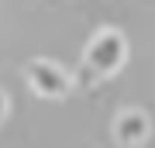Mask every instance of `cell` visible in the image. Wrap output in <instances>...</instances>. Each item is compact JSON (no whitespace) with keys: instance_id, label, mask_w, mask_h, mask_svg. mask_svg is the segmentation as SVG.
Masks as SVG:
<instances>
[{"instance_id":"7a4b0ae2","label":"cell","mask_w":155,"mask_h":148,"mask_svg":"<svg viewBox=\"0 0 155 148\" xmlns=\"http://www.w3.org/2000/svg\"><path fill=\"white\" fill-rule=\"evenodd\" d=\"M24 79H28V86L38 97H45V100H59V97H66L72 90L69 72L62 66H55L52 59H31V62H24Z\"/></svg>"},{"instance_id":"3957f363","label":"cell","mask_w":155,"mask_h":148,"mask_svg":"<svg viewBox=\"0 0 155 148\" xmlns=\"http://www.w3.org/2000/svg\"><path fill=\"white\" fill-rule=\"evenodd\" d=\"M148 131H152L148 117H145L141 110H134V107L121 110V114H117V121H114V138H117L121 145H127V148L145 145V141H148Z\"/></svg>"},{"instance_id":"6da1fadb","label":"cell","mask_w":155,"mask_h":148,"mask_svg":"<svg viewBox=\"0 0 155 148\" xmlns=\"http://www.w3.org/2000/svg\"><path fill=\"white\" fill-rule=\"evenodd\" d=\"M124 59H127V38L117 31V28H100L93 38L86 41L79 79L83 83L107 79V76H114V72L124 66Z\"/></svg>"}]
</instances>
